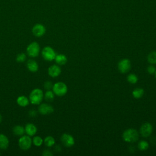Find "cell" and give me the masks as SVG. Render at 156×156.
I'll return each instance as SVG.
<instances>
[{"label": "cell", "mask_w": 156, "mask_h": 156, "mask_svg": "<svg viewBox=\"0 0 156 156\" xmlns=\"http://www.w3.org/2000/svg\"><path fill=\"white\" fill-rule=\"evenodd\" d=\"M30 102L33 105H39L44 99V93L40 88H34L31 91L29 96Z\"/></svg>", "instance_id": "obj_1"}, {"label": "cell", "mask_w": 156, "mask_h": 156, "mask_svg": "<svg viewBox=\"0 0 156 156\" xmlns=\"http://www.w3.org/2000/svg\"><path fill=\"white\" fill-rule=\"evenodd\" d=\"M122 139L127 143H134L139 139V133L134 129H128L124 131L122 133Z\"/></svg>", "instance_id": "obj_2"}, {"label": "cell", "mask_w": 156, "mask_h": 156, "mask_svg": "<svg viewBox=\"0 0 156 156\" xmlns=\"http://www.w3.org/2000/svg\"><path fill=\"white\" fill-rule=\"evenodd\" d=\"M52 90L55 95L57 96H63L66 94L68 91V87L63 82H57L53 85Z\"/></svg>", "instance_id": "obj_3"}, {"label": "cell", "mask_w": 156, "mask_h": 156, "mask_svg": "<svg viewBox=\"0 0 156 156\" xmlns=\"http://www.w3.org/2000/svg\"><path fill=\"white\" fill-rule=\"evenodd\" d=\"M40 51V46L39 44L36 41L30 43L26 48V52L27 55L32 57L35 58L38 56Z\"/></svg>", "instance_id": "obj_4"}, {"label": "cell", "mask_w": 156, "mask_h": 156, "mask_svg": "<svg viewBox=\"0 0 156 156\" xmlns=\"http://www.w3.org/2000/svg\"><path fill=\"white\" fill-rule=\"evenodd\" d=\"M55 55L56 53L52 47L47 46L42 49L41 56L44 60L51 62L55 59Z\"/></svg>", "instance_id": "obj_5"}, {"label": "cell", "mask_w": 156, "mask_h": 156, "mask_svg": "<svg viewBox=\"0 0 156 156\" xmlns=\"http://www.w3.org/2000/svg\"><path fill=\"white\" fill-rule=\"evenodd\" d=\"M18 146L23 151H27L31 147L32 142V138L29 135H22L20 137L18 140Z\"/></svg>", "instance_id": "obj_6"}, {"label": "cell", "mask_w": 156, "mask_h": 156, "mask_svg": "<svg viewBox=\"0 0 156 156\" xmlns=\"http://www.w3.org/2000/svg\"><path fill=\"white\" fill-rule=\"evenodd\" d=\"M118 69L122 74L128 73L131 69V62L128 58H123L118 63Z\"/></svg>", "instance_id": "obj_7"}, {"label": "cell", "mask_w": 156, "mask_h": 156, "mask_svg": "<svg viewBox=\"0 0 156 156\" xmlns=\"http://www.w3.org/2000/svg\"><path fill=\"white\" fill-rule=\"evenodd\" d=\"M152 130H153L152 125L151 123L147 122L143 123L141 125L140 129V133L143 137L147 138L151 135V133H152Z\"/></svg>", "instance_id": "obj_8"}, {"label": "cell", "mask_w": 156, "mask_h": 156, "mask_svg": "<svg viewBox=\"0 0 156 156\" xmlns=\"http://www.w3.org/2000/svg\"><path fill=\"white\" fill-rule=\"evenodd\" d=\"M60 140L62 144L66 147H70L73 146L75 143L74 137L71 135L66 133L62 135L60 137Z\"/></svg>", "instance_id": "obj_9"}, {"label": "cell", "mask_w": 156, "mask_h": 156, "mask_svg": "<svg viewBox=\"0 0 156 156\" xmlns=\"http://www.w3.org/2000/svg\"><path fill=\"white\" fill-rule=\"evenodd\" d=\"M32 32L34 36L37 37H41L45 34L46 27L42 24L37 23L32 27Z\"/></svg>", "instance_id": "obj_10"}, {"label": "cell", "mask_w": 156, "mask_h": 156, "mask_svg": "<svg viewBox=\"0 0 156 156\" xmlns=\"http://www.w3.org/2000/svg\"><path fill=\"white\" fill-rule=\"evenodd\" d=\"M38 112L41 115H49L54 112V107L47 103H41L38 107Z\"/></svg>", "instance_id": "obj_11"}, {"label": "cell", "mask_w": 156, "mask_h": 156, "mask_svg": "<svg viewBox=\"0 0 156 156\" xmlns=\"http://www.w3.org/2000/svg\"><path fill=\"white\" fill-rule=\"evenodd\" d=\"M62 70L58 65H52L48 69V73L51 77H58L61 74Z\"/></svg>", "instance_id": "obj_12"}, {"label": "cell", "mask_w": 156, "mask_h": 156, "mask_svg": "<svg viewBox=\"0 0 156 156\" xmlns=\"http://www.w3.org/2000/svg\"><path fill=\"white\" fill-rule=\"evenodd\" d=\"M24 129L25 133L30 136H34L37 132V128L36 126L32 123L26 124L24 127Z\"/></svg>", "instance_id": "obj_13"}, {"label": "cell", "mask_w": 156, "mask_h": 156, "mask_svg": "<svg viewBox=\"0 0 156 156\" xmlns=\"http://www.w3.org/2000/svg\"><path fill=\"white\" fill-rule=\"evenodd\" d=\"M26 67L27 69L32 73L37 72L39 68L37 62L34 59H29L27 60L26 63Z\"/></svg>", "instance_id": "obj_14"}, {"label": "cell", "mask_w": 156, "mask_h": 156, "mask_svg": "<svg viewBox=\"0 0 156 156\" xmlns=\"http://www.w3.org/2000/svg\"><path fill=\"white\" fill-rule=\"evenodd\" d=\"M9 146V140L7 136L3 133H0V149H6Z\"/></svg>", "instance_id": "obj_15"}, {"label": "cell", "mask_w": 156, "mask_h": 156, "mask_svg": "<svg viewBox=\"0 0 156 156\" xmlns=\"http://www.w3.org/2000/svg\"><path fill=\"white\" fill-rule=\"evenodd\" d=\"M29 99L26 97V96L21 95L17 98L16 99V103L17 104L22 107H24L27 106L29 104Z\"/></svg>", "instance_id": "obj_16"}, {"label": "cell", "mask_w": 156, "mask_h": 156, "mask_svg": "<svg viewBox=\"0 0 156 156\" xmlns=\"http://www.w3.org/2000/svg\"><path fill=\"white\" fill-rule=\"evenodd\" d=\"M54 60L57 65H64L67 62V57L65 55L62 54H56Z\"/></svg>", "instance_id": "obj_17"}, {"label": "cell", "mask_w": 156, "mask_h": 156, "mask_svg": "<svg viewBox=\"0 0 156 156\" xmlns=\"http://www.w3.org/2000/svg\"><path fill=\"white\" fill-rule=\"evenodd\" d=\"M12 132L15 135L21 136L24 134L25 129L24 126L21 125H16L13 127Z\"/></svg>", "instance_id": "obj_18"}, {"label": "cell", "mask_w": 156, "mask_h": 156, "mask_svg": "<svg viewBox=\"0 0 156 156\" xmlns=\"http://www.w3.org/2000/svg\"><path fill=\"white\" fill-rule=\"evenodd\" d=\"M132 96L135 99L141 98L144 94V90L141 88H136L132 91Z\"/></svg>", "instance_id": "obj_19"}, {"label": "cell", "mask_w": 156, "mask_h": 156, "mask_svg": "<svg viewBox=\"0 0 156 156\" xmlns=\"http://www.w3.org/2000/svg\"><path fill=\"white\" fill-rule=\"evenodd\" d=\"M43 143L46 146L50 147L55 144V139L52 136H47L44 138Z\"/></svg>", "instance_id": "obj_20"}, {"label": "cell", "mask_w": 156, "mask_h": 156, "mask_svg": "<svg viewBox=\"0 0 156 156\" xmlns=\"http://www.w3.org/2000/svg\"><path fill=\"white\" fill-rule=\"evenodd\" d=\"M55 94L54 93L53 91L50 90H46L45 93L44 94V99L48 102H52L54 99Z\"/></svg>", "instance_id": "obj_21"}, {"label": "cell", "mask_w": 156, "mask_h": 156, "mask_svg": "<svg viewBox=\"0 0 156 156\" xmlns=\"http://www.w3.org/2000/svg\"><path fill=\"white\" fill-rule=\"evenodd\" d=\"M32 142L34 146H35L37 147H40L43 144V140L40 136H35L34 135L33 138L32 139Z\"/></svg>", "instance_id": "obj_22"}, {"label": "cell", "mask_w": 156, "mask_h": 156, "mask_svg": "<svg viewBox=\"0 0 156 156\" xmlns=\"http://www.w3.org/2000/svg\"><path fill=\"white\" fill-rule=\"evenodd\" d=\"M147 62L152 65L156 64V51L151 52L147 55Z\"/></svg>", "instance_id": "obj_23"}, {"label": "cell", "mask_w": 156, "mask_h": 156, "mask_svg": "<svg viewBox=\"0 0 156 156\" xmlns=\"http://www.w3.org/2000/svg\"><path fill=\"white\" fill-rule=\"evenodd\" d=\"M127 80L128 82H129L130 83L135 84L138 82V77L136 74H135L133 73H131V74H129L127 76Z\"/></svg>", "instance_id": "obj_24"}, {"label": "cell", "mask_w": 156, "mask_h": 156, "mask_svg": "<svg viewBox=\"0 0 156 156\" xmlns=\"http://www.w3.org/2000/svg\"><path fill=\"white\" fill-rule=\"evenodd\" d=\"M138 147L140 151H146L149 148V143L146 141L141 140L138 143Z\"/></svg>", "instance_id": "obj_25"}, {"label": "cell", "mask_w": 156, "mask_h": 156, "mask_svg": "<svg viewBox=\"0 0 156 156\" xmlns=\"http://www.w3.org/2000/svg\"><path fill=\"white\" fill-rule=\"evenodd\" d=\"M26 60V55L24 52L18 54L16 57V60L18 63H23Z\"/></svg>", "instance_id": "obj_26"}, {"label": "cell", "mask_w": 156, "mask_h": 156, "mask_svg": "<svg viewBox=\"0 0 156 156\" xmlns=\"http://www.w3.org/2000/svg\"><path fill=\"white\" fill-rule=\"evenodd\" d=\"M53 83L50 80H47L46 81L44 84H43V87L44 88L45 90H52V87H53Z\"/></svg>", "instance_id": "obj_27"}, {"label": "cell", "mask_w": 156, "mask_h": 156, "mask_svg": "<svg viewBox=\"0 0 156 156\" xmlns=\"http://www.w3.org/2000/svg\"><path fill=\"white\" fill-rule=\"evenodd\" d=\"M155 71H156L155 67L154 65H152V64L151 65L148 66L147 68V71L150 74H154Z\"/></svg>", "instance_id": "obj_28"}, {"label": "cell", "mask_w": 156, "mask_h": 156, "mask_svg": "<svg viewBox=\"0 0 156 156\" xmlns=\"http://www.w3.org/2000/svg\"><path fill=\"white\" fill-rule=\"evenodd\" d=\"M42 155L43 156H52L53 154H52V152L50 150L45 149V150H44L43 151Z\"/></svg>", "instance_id": "obj_29"}, {"label": "cell", "mask_w": 156, "mask_h": 156, "mask_svg": "<svg viewBox=\"0 0 156 156\" xmlns=\"http://www.w3.org/2000/svg\"><path fill=\"white\" fill-rule=\"evenodd\" d=\"M37 112L34 110H30L29 112V115L32 117V118H34L37 116Z\"/></svg>", "instance_id": "obj_30"}, {"label": "cell", "mask_w": 156, "mask_h": 156, "mask_svg": "<svg viewBox=\"0 0 156 156\" xmlns=\"http://www.w3.org/2000/svg\"><path fill=\"white\" fill-rule=\"evenodd\" d=\"M54 149L56 152H60L62 151V148L60 145H56L54 147Z\"/></svg>", "instance_id": "obj_31"}, {"label": "cell", "mask_w": 156, "mask_h": 156, "mask_svg": "<svg viewBox=\"0 0 156 156\" xmlns=\"http://www.w3.org/2000/svg\"><path fill=\"white\" fill-rule=\"evenodd\" d=\"M2 121V115L0 114V124L1 123Z\"/></svg>", "instance_id": "obj_32"}, {"label": "cell", "mask_w": 156, "mask_h": 156, "mask_svg": "<svg viewBox=\"0 0 156 156\" xmlns=\"http://www.w3.org/2000/svg\"><path fill=\"white\" fill-rule=\"evenodd\" d=\"M155 78H156V71H155Z\"/></svg>", "instance_id": "obj_33"}]
</instances>
